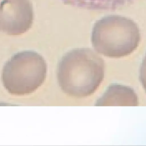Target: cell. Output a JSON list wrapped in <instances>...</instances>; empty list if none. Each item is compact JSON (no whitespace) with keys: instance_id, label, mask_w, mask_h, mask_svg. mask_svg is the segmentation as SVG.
Returning a JSON list of instances; mask_svg holds the SVG:
<instances>
[{"instance_id":"obj_2","label":"cell","mask_w":146,"mask_h":146,"mask_svg":"<svg viewBox=\"0 0 146 146\" xmlns=\"http://www.w3.org/2000/svg\"><path fill=\"white\" fill-rule=\"evenodd\" d=\"M140 40V31L136 23L119 15H110L98 20L91 36L96 51L112 58L129 55L137 48Z\"/></svg>"},{"instance_id":"obj_3","label":"cell","mask_w":146,"mask_h":146,"mask_svg":"<svg viewBox=\"0 0 146 146\" xmlns=\"http://www.w3.org/2000/svg\"><path fill=\"white\" fill-rule=\"evenodd\" d=\"M47 71V63L41 55L34 51H23L16 53L6 62L1 80L10 94L26 95L42 86Z\"/></svg>"},{"instance_id":"obj_4","label":"cell","mask_w":146,"mask_h":146,"mask_svg":"<svg viewBox=\"0 0 146 146\" xmlns=\"http://www.w3.org/2000/svg\"><path fill=\"white\" fill-rule=\"evenodd\" d=\"M34 14L30 0H0V31L21 35L32 26Z\"/></svg>"},{"instance_id":"obj_7","label":"cell","mask_w":146,"mask_h":146,"mask_svg":"<svg viewBox=\"0 0 146 146\" xmlns=\"http://www.w3.org/2000/svg\"><path fill=\"white\" fill-rule=\"evenodd\" d=\"M139 77L141 86L146 92V54L140 65Z\"/></svg>"},{"instance_id":"obj_1","label":"cell","mask_w":146,"mask_h":146,"mask_svg":"<svg viewBox=\"0 0 146 146\" xmlns=\"http://www.w3.org/2000/svg\"><path fill=\"white\" fill-rule=\"evenodd\" d=\"M104 75L103 59L88 48H78L65 54L56 72L58 82L68 96L82 98L94 94Z\"/></svg>"},{"instance_id":"obj_5","label":"cell","mask_w":146,"mask_h":146,"mask_svg":"<svg viewBox=\"0 0 146 146\" xmlns=\"http://www.w3.org/2000/svg\"><path fill=\"white\" fill-rule=\"evenodd\" d=\"M138 104L139 99L135 91L128 86L119 84L109 86L95 103V106H135Z\"/></svg>"},{"instance_id":"obj_6","label":"cell","mask_w":146,"mask_h":146,"mask_svg":"<svg viewBox=\"0 0 146 146\" xmlns=\"http://www.w3.org/2000/svg\"><path fill=\"white\" fill-rule=\"evenodd\" d=\"M74 7L89 10L112 11L132 4L135 0H60Z\"/></svg>"}]
</instances>
